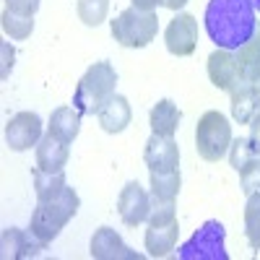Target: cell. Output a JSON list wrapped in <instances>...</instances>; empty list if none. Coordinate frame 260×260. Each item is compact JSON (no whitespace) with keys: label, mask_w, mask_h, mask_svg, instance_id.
Returning <instances> with one entry per match:
<instances>
[{"label":"cell","mask_w":260,"mask_h":260,"mask_svg":"<svg viewBox=\"0 0 260 260\" xmlns=\"http://www.w3.org/2000/svg\"><path fill=\"white\" fill-rule=\"evenodd\" d=\"M203 21L211 42L221 50H240L257 29L250 0H208Z\"/></svg>","instance_id":"1"},{"label":"cell","mask_w":260,"mask_h":260,"mask_svg":"<svg viewBox=\"0 0 260 260\" xmlns=\"http://www.w3.org/2000/svg\"><path fill=\"white\" fill-rule=\"evenodd\" d=\"M78 208H81L78 192L65 185L57 195H52L50 201H37V208L31 213L29 229H31V234L37 237L39 242L50 245L55 237L65 229V224L78 213Z\"/></svg>","instance_id":"2"},{"label":"cell","mask_w":260,"mask_h":260,"mask_svg":"<svg viewBox=\"0 0 260 260\" xmlns=\"http://www.w3.org/2000/svg\"><path fill=\"white\" fill-rule=\"evenodd\" d=\"M117 86V73L112 68V62H94L89 71H86L73 91V107L81 115H96L104 102L115 94Z\"/></svg>","instance_id":"3"},{"label":"cell","mask_w":260,"mask_h":260,"mask_svg":"<svg viewBox=\"0 0 260 260\" xmlns=\"http://www.w3.org/2000/svg\"><path fill=\"white\" fill-rule=\"evenodd\" d=\"M110 29H112V37L117 45L141 50L156 39L159 18H156V11H138L130 6L115 21H110Z\"/></svg>","instance_id":"4"},{"label":"cell","mask_w":260,"mask_h":260,"mask_svg":"<svg viewBox=\"0 0 260 260\" xmlns=\"http://www.w3.org/2000/svg\"><path fill=\"white\" fill-rule=\"evenodd\" d=\"M232 125L219 110H208L201 115L195 127V151L206 161H219L229 154L232 146Z\"/></svg>","instance_id":"5"},{"label":"cell","mask_w":260,"mask_h":260,"mask_svg":"<svg viewBox=\"0 0 260 260\" xmlns=\"http://www.w3.org/2000/svg\"><path fill=\"white\" fill-rule=\"evenodd\" d=\"M224 224L208 219L198 232H195L185 245H180L177 257L180 260H229V252L224 250Z\"/></svg>","instance_id":"6"},{"label":"cell","mask_w":260,"mask_h":260,"mask_svg":"<svg viewBox=\"0 0 260 260\" xmlns=\"http://www.w3.org/2000/svg\"><path fill=\"white\" fill-rule=\"evenodd\" d=\"M164 42H167L169 55L190 57L195 52V47H198V21H195V16L177 13L164 31Z\"/></svg>","instance_id":"7"},{"label":"cell","mask_w":260,"mask_h":260,"mask_svg":"<svg viewBox=\"0 0 260 260\" xmlns=\"http://www.w3.org/2000/svg\"><path fill=\"white\" fill-rule=\"evenodd\" d=\"M117 213L125 226H138L143 221H148V213H151V198L148 192L136 182L130 180L125 182V187L120 190V198H117Z\"/></svg>","instance_id":"8"},{"label":"cell","mask_w":260,"mask_h":260,"mask_svg":"<svg viewBox=\"0 0 260 260\" xmlns=\"http://www.w3.org/2000/svg\"><path fill=\"white\" fill-rule=\"evenodd\" d=\"M42 141V117L37 112H16L6 122V143L13 151H29Z\"/></svg>","instance_id":"9"},{"label":"cell","mask_w":260,"mask_h":260,"mask_svg":"<svg viewBox=\"0 0 260 260\" xmlns=\"http://www.w3.org/2000/svg\"><path fill=\"white\" fill-rule=\"evenodd\" d=\"M143 161L148 172H172L180 167V146L175 138L151 133L143 148Z\"/></svg>","instance_id":"10"},{"label":"cell","mask_w":260,"mask_h":260,"mask_svg":"<svg viewBox=\"0 0 260 260\" xmlns=\"http://www.w3.org/2000/svg\"><path fill=\"white\" fill-rule=\"evenodd\" d=\"M91 257H96V260H141V255L130 250L112 226H99L94 232Z\"/></svg>","instance_id":"11"},{"label":"cell","mask_w":260,"mask_h":260,"mask_svg":"<svg viewBox=\"0 0 260 260\" xmlns=\"http://www.w3.org/2000/svg\"><path fill=\"white\" fill-rule=\"evenodd\" d=\"M208 78L216 89L221 91H232L240 83V65H237V55L232 50H216L208 55Z\"/></svg>","instance_id":"12"},{"label":"cell","mask_w":260,"mask_h":260,"mask_svg":"<svg viewBox=\"0 0 260 260\" xmlns=\"http://www.w3.org/2000/svg\"><path fill=\"white\" fill-rule=\"evenodd\" d=\"M3 245V257H13V260H26V257H37L47 245L39 242L31 234V229H6L0 237Z\"/></svg>","instance_id":"13"},{"label":"cell","mask_w":260,"mask_h":260,"mask_svg":"<svg viewBox=\"0 0 260 260\" xmlns=\"http://www.w3.org/2000/svg\"><path fill=\"white\" fill-rule=\"evenodd\" d=\"M237 65H240V83L260 91V29L237 50Z\"/></svg>","instance_id":"14"},{"label":"cell","mask_w":260,"mask_h":260,"mask_svg":"<svg viewBox=\"0 0 260 260\" xmlns=\"http://www.w3.org/2000/svg\"><path fill=\"white\" fill-rule=\"evenodd\" d=\"M177 234H180V221L177 219L161 221V224H148L146 237H143L146 252L151 257H167L177 245Z\"/></svg>","instance_id":"15"},{"label":"cell","mask_w":260,"mask_h":260,"mask_svg":"<svg viewBox=\"0 0 260 260\" xmlns=\"http://www.w3.org/2000/svg\"><path fill=\"white\" fill-rule=\"evenodd\" d=\"M71 159V148L68 141H62L52 133L42 136V141L37 143V167L45 172H62L65 164Z\"/></svg>","instance_id":"16"},{"label":"cell","mask_w":260,"mask_h":260,"mask_svg":"<svg viewBox=\"0 0 260 260\" xmlns=\"http://www.w3.org/2000/svg\"><path fill=\"white\" fill-rule=\"evenodd\" d=\"M96 117H99V125H102L104 133L117 136L130 125V120H133V110H130V104H127V99L122 94H112L110 99L104 102L102 110L96 112Z\"/></svg>","instance_id":"17"},{"label":"cell","mask_w":260,"mask_h":260,"mask_svg":"<svg viewBox=\"0 0 260 260\" xmlns=\"http://www.w3.org/2000/svg\"><path fill=\"white\" fill-rule=\"evenodd\" d=\"M182 112L180 107L172 102V99H159L148 112V125H151V133L156 136H167V138H175L177 127H180Z\"/></svg>","instance_id":"18"},{"label":"cell","mask_w":260,"mask_h":260,"mask_svg":"<svg viewBox=\"0 0 260 260\" xmlns=\"http://www.w3.org/2000/svg\"><path fill=\"white\" fill-rule=\"evenodd\" d=\"M232 96V117L240 125H250L260 115V91L250 89L245 83H237L229 91Z\"/></svg>","instance_id":"19"},{"label":"cell","mask_w":260,"mask_h":260,"mask_svg":"<svg viewBox=\"0 0 260 260\" xmlns=\"http://www.w3.org/2000/svg\"><path fill=\"white\" fill-rule=\"evenodd\" d=\"M81 112L76 107H57V110L50 115V125H47V133L62 138V141H76L81 133Z\"/></svg>","instance_id":"20"},{"label":"cell","mask_w":260,"mask_h":260,"mask_svg":"<svg viewBox=\"0 0 260 260\" xmlns=\"http://www.w3.org/2000/svg\"><path fill=\"white\" fill-rule=\"evenodd\" d=\"M148 185H151V198L154 201H175L180 195V187H182L180 167L172 172H151Z\"/></svg>","instance_id":"21"},{"label":"cell","mask_w":260,"mask_h":260,"mask_svg":"<svg viewBox=\"0 0 260 260\" xmlns=\"http://www.w3.org/2000/svg\"><path fill=\"white\" fill-rule=\"evenodd\" d=\"M31 180H34V192H37V201H50L52 195H57L65 185V169L62 172H45L34 167L31 169Z\"/></svg>","instance_id":"22"},{"label":"cell","mask_w":260,"mask_h":260,"mask_svg":"<svg viewBox=\"0 0 260 260\" xmlns=\"http://www.w3.org/2000/svg\"><path fill=\"white\" fill-rule=\"evenodd\" d=\"M245 237L252 250H260V192L247 195L245 203Z\"/></svg>","instance_id":"23"},{"label":"cell","mask_w":260,"mask_h":260,"mask_svg":"<svg viewBox=\"0 0 260 260\" xmlns=\"http://www.w3.org/2000/svg\"><path fill=\"white\" fill-rule=\"evenodd\" d=\"M3 31L11 37V39H29L31 31H34V16H24V13H16V11H3Z\"/></svg>","instance_id":"24"},{"label":"cell","mask_w":260,"mask_h":260,"mask_svg":"<svg viewBox=\"0 0 260 260\" xmlns=\"http://www.w3.org/2000/svg\"><path fill=\"white\" fill-rule=\"evenodd\" d=\"M110 0H78V18L86 26H99L107 21Z\"/></svg>","instance_id":"25"},{"label":"cell","mask_w":260,"mask_h":260,"mask_svg":"<svg viewBox=\"0 0 260 260\" xmlns=\"http://www.w3.org/2000/svg\"><path fill=\"white\" fill-rule=\"evenodd\" d=\"M257 154H255V148H252V143H250V138H234L232 141V146H229V164L240 172L250 159H255Z\"/></svg>","instance_id":"26"},{"label":"cell","mask_w":260,"mask_h":260,"mask_svg":"<svg viewBox=\"0 0 260 260\" xmlns=\"http://www.w3.org/2000/svg\"><path fill=\"white\" fill-rule=\"evenodd\" d=\"M240 182H242V192L252 195L260 192V159H250L242 169H240Z\"/></svg>","instance_id":"27"},{"label":"cell","mask_w":260,"mask_h":260,"mask_svg":"<svg viewBox=\"0 0 260 260\" xmlns=\"http://www.w3.org/2000/svg\"><path fill=\"white\" fill-rule=\"evenodd\" d=\"M6 8L24 16H34L39 11V0H6Z\"/></svg>","instance_id":"28"},{"label":"cell","mask_w":260,"mask_h":260,"mask_svg":"<svg viewBox=\"0 0 260 260\" xmlns=\"http://www.w3.org/2000/svg\"><path fill=\"white\" fill-rule=\"evenodd\" d=\"M250 143H252V148H255V154L260 156V115L250 122Z\"/></svg>","instance_id":"29"},{"label":"cell","mask_w":260,"mask_h":260,"mask_svg":"<svg viewBox=\"0 0 260 260\" xmlns=\"http://www.w3.org/2000/svg\"><path fill=\"white\" fill-rule=\"evenodd\" d=\"M130 3H133V8H138V11H156V8L164 6V0H130Z\"/></svg>","instance_id":"30"},{"label":"cell","mask_w":260,"mask_h":260,"mask_svg":"<svg viewBox=\"0 0 260 260\" xmlns=\"http://www.w3.org/2000/svg\"><path fill=\"white\" fill-rule=\"evenodd\" d=\"M164 6H167L169 11H180V8L187 6V0H164Z\"/></svg>","instance_id":"31"},{"label":"cell","mask_w":260,"mask_h":260,"mask_svg":"<svg viewBox=\"0 0 260 260\" xmlns=\"http://www.w3.org/2000/svg\"><path fill=\"white\" fill-rule=\"evenodd\" d=\"M250 3H252V8H255V11L260 8V0H250Z\"/></svg>","instance_id":"32"}]
</instances>
